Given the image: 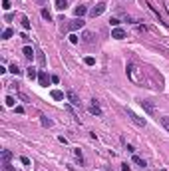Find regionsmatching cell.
<instances>
[{"mask_svg": "<svg viewBox=\"0 0 169 171\" xmlns=\"http://www.w3.org/2000/svg\"><path fill=\"white\" fill-rule=\"evenodd\" d=\"M76 16H78V18H82V16H84V14H86V12H88V8H86V6H82V4H80V6H76Z\"/></svg>", "mask_w": 169, "mask_h": 171, "instance_id": "cell-13", "label": "cell"}, {"mask_svg": "<svg viewBox=\"0 0 169 171\" xmlns=\"http://www.w3.org/2000/svg\"><path fill=\"white\" fill-rule=\"evenodd\" d=\"M112 38H115V40H124V38H125V30H124V28H119V26L113 28V30H112Z\"/></svg>", "mask_w": 169, "mask_h": 171, "instance_id": "cell-7", "label": "cell"}, {"mask_svg": "<svg viewBox=\"0 0 169 171\" xmlns=\"http://www.w3.org/2000/svg\"><path fill=\"white\" fill-rule=\"evenodd\" d=\"M139 103H141V107H143V110H147L149 114H153V105H151L149 102H139Z\"/></svg>", "mask_w": 169, "mask_h": 171, "instance_id": "cell-21", "label": "cell"}, {"mask_svg": "<svg viewBox=\"0 0 169 171\" xmlns=\"http://www.w3.org/2000/svg\"><path fill=\"white\" fill-rule=\"evenodd\" d=\"M6 105H10V107H14V105H16V100H14L12 96H8V98H6Z\"/></svg>", "mask_w": 169, "mask_h": 171, "instance_id": "cell-25", "label": "cell"}, {"mask_svg": "<svg viewBox=\"0 0 169 171\" xmlns=\"http://www.w3.org/2000/svg\"><path fill=\"white\" fill-rule=\"evenodd\" d=\"M66 98L68 100H70V103H74V105H80V98H78V94H76V91L74 90H70V91H66Z\"/></svg>", "mask_w": 169, "mask_h": 171, "instance_id": "cell-5", "label": "cell"}, {"mask_svg": "<svg viewBox=\"0 0 169 171\" xmlns=\"http://www.w3.org/2000/svg\"><path fill=\"white\" fill-rule=\"evenodd\" d=\"M70 42H72V44H78V36H76V34H70Z\"/></svg>", "mask_w": 169, "mask_h": 171, "instance_id": "cell-30", "label": "cell"}, {"mask_svg": "<svg viewBox=\"0 0 169 171\" xmlns=\"http://www.w3.org/2000/svg\"><path fill=\"white\" fill-rule=\"evenodd\" d=\"M82 42H84V44H91V42H94V34H91V32H84V34H82Z\"/></svg>", "mask_w": 169, "mask_h": 171, "instance_id": "cell-10", "label": "cell"}, {"mask_svg": "<svg viewBox=\"0 0 169 171\" xmlns=\"http://www.w3.org/2000/svg\"><path fill=\"white\" fill-rule=\"evenodd\" d=\"M50 96H52L54 100H58V102L64 100V91H60V90H52V91H50Z\"/></svg>", "mask_w": 169, "mask_h": 171, "instance_id": "cell-12", "label": "cell"}, {"mask_svg": "<svg viewBox=\"0 0 169 171\" xmlns=\"http://www.w3.org/2000/svg\"><path fill=\"white\" fill-rule=\"evenodd\" d=\"M84 24H86V22H84L82 18H76V20H72V22L68 24V28L74 32V30H78V28H84Z\"/></svg>", "mask_w": 169, "mask_h": 171, "instance_id": "cell-6", "label": "cell"}, {"mask_svg": "<svg viewBox=\"0 0 169 171\" xmlns=\"http://www.w3.org/2000/svg\"><path fill=\"white\" fill-rule=\"evenodd\" d=\"M26 74H28V78H30V80H36V78H38V74H40V72H36V70H34L32 66H30V68H28V72H26Z\"/></svg>", "mask_w": 169, "mask_h": 171, "instance_id": "cell-15", "label": "cell"}, {"mask_svg": "<svg viewBox=\"0 0 169 171\" xmlns=\"http://www.w3.org/2000/svg\"><path fill=\"white\" fill-rule=\"evenodd\" d=\"M20 22H22V28H24V30H30V20H28V16H22V18H20Z\"/></svg>", "mask_w": 169, "mask_h": 171, "instance_id": "cell-19", "label": "cell"}, {"mask_svg": "<svg viewBox=\"0 0 169 171\" xmlns=\"http://www.w3.org/2000/svg\"><path fill=\"white\" fill-rule=\"evenodd\" d=\"M16 114H24V107H22V105H16Z\"/></svg>", "mask_w": 169, "mask_h": 171, "instance_id": "cell-32", "label": "cell"}, {"mask_svg": "<svg viewBox=\"0 0 169 171\" xmlns=\"http://www.w3.org/2000/svg\"><path fill=\"white\" fill-rule=\"evenodd\" d=\"M84 62H86V66H94V64H96V60H94L91 56H88L86 60H84Z\"/></svg>", "mask_w": 169, "mask_h": 171, "instance_id": "cell-26", "label": "cell"}, {"mask_svg": "<svg viewBox=\"0 0 169 171\" xmlns=\"http://www.w3.org/2000/svg\"><path fill=\"white\" fill-rule=\"evenodd\" d=\"M2 8L4 10H10V0H2Z\"/></svg>", "mask_w": 169, "mask_h": 171, "instance_id": "cell-28", "label": "cell"}, {"mask_svg": "<svg viewBox=\"0 0 169 171\" xmlns=\"http://www.w3.org/2000/svg\"><path fill=\"white\" fill-rule=\"evenodd\" d=\"M103 12H105V2H98V4L90 10V16L91 18H98V16H101Z\"/></svg>", "mask_w": 169, "mask_h": 171, "instance_id": "cell-2", "label": "cell"}, {"mask_svg": "<svg viewBox=\"0 0 169 171\" xmlns=\"http://www.w3.org/2000/svg\"><path fill=\"white\" fill-rule=\"evenodd\" d=\"M40 14H42V18H44V20H48V22L52 20V14H50V12L46 10V8H42V10H40Z\"/></svg>", "mask_w": 169, "mask_h": 171, "instance_id": "cell-23", "label": "cell"}, {"mask_svg": "<svg viewBox=\"0 0 169 171\" xmlns=\"http://www.w3.org/2000/svg\"><path fill=\"white\" fill-rule=\"evenodd\" d=\"M133 163H137V165H139V167H145L147 163L143 159H141V157H137V155H133Z\"/></svg>", "mask_w": 169, "mask_h": 171, "instance_id": "cell-24", "label": "cell"}, {"mask_svg": "<svg viewBox=\"0 0 169 171\" xmlns=\"http://www.w3.org/2000/svg\"><path fill=\"white\" fill-rule=\"evenodd\" d=\"M125 74H127V78L133 82V84H143V78H141V70L137 68L135 64H127V68H125Z\"/></svg>", "mask_w": 169, "mask_h": 171, "instance_id": "cell-1", "label": "cell"}, {"mask_svg": "<svg viewBox=\"0 0 169 171\" xmlns=\"http://www.w3.org/2000/svg\"><path fill=\"white\" fill-rule=\"evenodd\" d=\"M22 54H24V58H28V60H32L36 52H34V50H32V48H30V46H24V48H22Z\"/></svg>", "mask_w": 169, "mask_h": 171, "instance_id": "cell-9", "label": "cell"}, {"mask_svg": "<svg viewBox=\"0 0 169 171\" xmlns=\"http://www.w3.org/2000/svg\"><path fill=\"white\" fill-rule=\"evenodd\" d=\"M10 159H12V153L8 149H4V151H2V161H4V163H10Z\"/></svg>", "mask_w": 169, "mask_h": 171, "instance_id": "cell-14", "label": "cell"}, {"mask_svg": "<svg viewBox=\"0 0 169 171\" xmlns=\"http://www.w3.org/2000/svg\"><path fill=\"white\" fill-rule=\"evenodd\" d=\"M20 161H22L24 165H30V159H28V157H24V155H22V157H20Z\"/></svg>", "mask_w": 169, "mask_h": 171, "instance_id": "cell-31", "label": "cell"}, {"mask_svg": "<svg viewBox=\"0 0 169 171\" xmlns=\"http://www.w3.org/2000/svg\"><path fill=\"white\" fill-rule=\"evenodd\" d=\"M157 121H159L163 127H165V131L169 133V117H167V115H161V117H157Z\"/></svg>", "mask_w": 169, "mask_h": 171, "instance_id": "cell-11", "label": "cell"}, {"mask_svg": "<svg viewBox=\"0 0 169 171\" xmlns=\"http://www.w3.org/2000/svg\"><path fill=\"white\" fill-rule=\"evenodd\" d=\"M12 34H14V30H12V28H4V32H2V40L12 38Z\"/></svg>", "mask_w": 169, "mask_h": 171, "instance_id": "cell-16", "label": "cell"}, {"mask_svg": "<svg viewBox=\"0 0 169 171\" xmlns=\"http://www.w3.org/2000/svg\"><path fill=\"white\" fill-rule=\"evenodd\" d=\"M110 24H112L113 28H117V26H119V20H117V18H112V20H110Z\"/></svg>", "mask_w": 169, "mask_h": 171, "instance_id": "cell-29", "label": "cell"}, {"mask_svg": "<svg viewBox=\"0 0 169 171\" xmlns=\"http://www.w3.org/2000/svg\"><path fill=\"white\" fill-rule=\"evenodd\" d=\"M8 70H10V72H12V74H14V76H20V74H22V70L18 68L16 64H12V66H10V68H8Z\"/></svg>", "mask_w": 169, "mask_h": 171, "instance_id": "cell-20", "label": "cell"}, {"mask_svg": "<svg viewBox=\"0 0 169 171\" xmlns=\"http://www.w3.org/2000/svg\"><path fill=\"white\" fill-rule=\"evenodd\" d=\"M38 82H40V86H44V88H48V84L52 82V78H50V76H48V74L44 72V70H42V72L38 74Z\"/></svg>", "mask_w": 169, "mask_h": 171, "instance_id": "cell-3", "label": "cell"}, {"mask_svg": "<svg viewBox=\"0 0 169 171\" xmlns=\"http://www.w3.org/2000/svg\"><path fill=\"white\" fill-rule=\"evenodd\" d=\"M40 121H42V126H44V127H50V126H52V119H50V117H46V115L40 117Z\"/></svg>", "mask_w": 169, "mask_h": 171, "instance_id": "cell-22", "label": "cell"}, {"mask_svg": "<svg viewBox=\"0 0 169 171\" xmlns=\"http://www.w3.org/2000/svg\"><path fill=\"white\" fill-rule=\"evenodd\" d=\"M68 6V0H56V8L58 10H66Z\"/></svg>", "mask_w": 169, "mask_h": 171, "instance_id": "cell-18", "label": "cell"}, {"mask_svg": "<svg viewBox=\"0 0 169 171\" xmlns=\"http://www.w3.org/2000/svg\"><path fill=\"white\" fill-rule=\"evenodd\" d=\"M127 115L131 117V121H133V124H137V126H141V127L145 126V119H143V117H139L137 114H133L131 110H127Z\"/></svg>", "mask_w": 169, "mask_h": 171, "instance_id": "cell-4", "label": "cell"}, {"mask_svg": "<svg viewBox=\"0 0 169 171\" xmlns=\"http://www.w3.org/2000/svg\"><path fill=\"white\" fill-rule=\"evenodd\" d=\"M36 58H38L40 66H44V64H46V58H44V54H42V50H36Z\"/></svg>", "mask_w": 169, "mask_h": 171, "instance_id": "cell-17", "label": "cell"}, {"mask_svg": "<svg viewBox=\"0 0 169 171\" xmlns=\"http://www.w3.org/2000/svg\"><path fill=\"white\" fill-rule=\"evenodd\" d=\"M74 153H76V157H78L80 163H82V161H84V155H82V151H80V149H74Z\"/></svg>", "mask_w": 169, "mask_h": 171, "instance_id": "cell-27", "label": "cell"}, {"mask_svg": "<svg viewBox=\"0 0 169 171\" xmlns=\"http://www.w3.org/2000/svg\"><path fill=\"white\" fill-rule=\"evenodd\" d=\"M90 112H91V114H94V115H98V117H100V115H101V107H100V105H98V102H96V100L91 102V105H90Z\"/></svg>", "mask_w": 169, "mask_h": 171, "instance_id": "cell-8", "label": "cell"}, {"mask_svg": "<svg viewBox=\"0 0 169 171\" xmlns=\"http://www.w3.org/2000/svg\"><path fill=\"white\" fill-rule=\"evenodd\" d=\"M36 2H38V4H44V2H46V0H36Z\"/></svg>", "mask_w": 169, "mask_h": 171, "instance_id": "cell-33", "label": "cell"}]
</instances>
